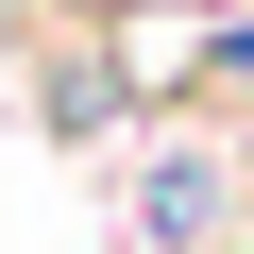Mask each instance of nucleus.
Here are the masks:
<instances>
[{
  "label": "nucleus",
  "instance_id": "1",
  "mask_svg": "<svg viewBox=\"0 0 254 254\" xmlns=\"http://www.w3.org/2000/svg\"><path fill=\"white\" fill-rule=\"evenodd\" d=\"M237 187H254V136H136V254H237Z\"/></svg>",
  "mask_w": 254,
  "mask_h": 254
}]
</instances>
